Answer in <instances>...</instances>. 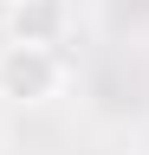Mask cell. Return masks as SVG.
Masks as SVG:
<instances>
[{"mask_svg": "<svg viewBox=\"0 0 149 155\" xmlns=\"http://www.w3.org/2000/svg\"><path fill=\"white\" fill-rule=\"evenodd\" d=\"M71 84V65L59 45H32V39H0V104L7 110H39L59 104Z\"/></svg>", "mask_w": 149, "mask_h": 155, "instance_id": "1", "label": "cell"}, {"mask_svg": "<svg viewBox=\"0 0 149 155\" xmlns=\"http://www.w3.org/2000/svg\"><path fill=\"white\" fill-rule=\"evenodd\" d=\"M65 32H71V0H7V32L0 39L65 45Z\"/></svg>", "mask_w": 149, "mask_h": 155, "instance_id": "2", "label": "cell"}, {"mask_svg": "<svg viewBox=\"0 0 149 155\" xmlns=\"http://www.w3.org/2000/svg\"><path fill=\"white\" fill-rule=\"evenodd\" d=\"M0 149H7V104H0Z\"/></svg>", "mask_w": 149, "mask_h": 155, "instance_id": "3", "label": "cell"}, {"mask_svg": "<svg viewBox=\"0 0 149 155\" xmlns=\"http://www.w3.org/2000/svg\"><path fill=\"white\" fill-rule=\"evenodd\" d=\"M0 32H7V0H0Z\"/></svg>", "mask_w": 149, "mask_h": 155, "instance_id": "4", "label": "cell"}]
</instances>
